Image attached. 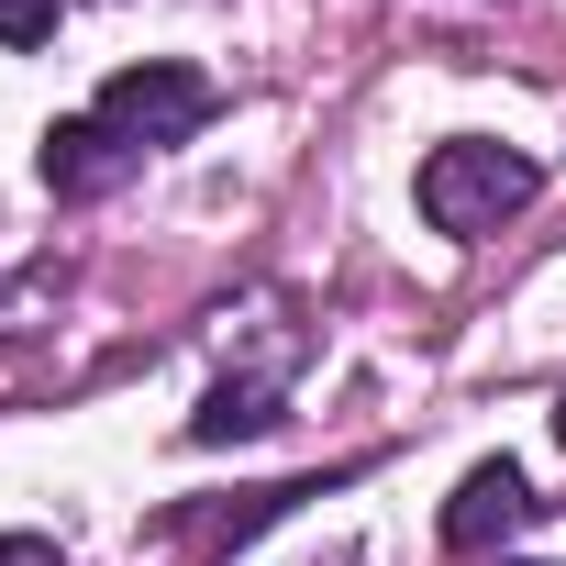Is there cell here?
<instances>
[{
  "label": "cell",
  "mask_w": 566,
  "mask_h": 566,
  "mask_svg": "<svg viewBox=\"0 0 566 566\" xmlns=\"http://www.w3.org/2000/svg\"><path fill=\"white\" fill-rule=\"evenodd\" d=\"M533 189H544V167L511 156V145H489V134H455V145L422 156V222L433 233H500Z\"/></svg>",
  "instance_id": "1"
},
{
  "label": "cell",
  "mask_w": 566,
  "mask_h": 566,
  "mask_svg": "<svg viewBox=\"0 0 566 566\" xmlns=\"http://www.w3.org/2000/svg\"><path fill=\"white\" fill-rule=\"evenodd\" d=\"M555 444H566V400H555Z\"/></svg>",
  "instance_id": "8"
},
{
  "label": "cell",
  "mask_w": 566,
  "mask_h": 566,
  "mask_svg": "<svg viewBox=\"0 0 566 566\" xmlns=\"http://www.w3.org/2000/svg\"><path fill=\"white\" fill-rule=\"evenodd\" d=\"M277 422V378H222L200 411H189V444H244V433H266Z\"/></svg>",
  "instance_id": "5"
},
{
  "label": "cell",
  "mask_w": 566,
  "mask_h": 566,
  "mask_svg": "<svg viewBox=\"0 0 566 566\" xmlns=\"http://www.w3.org/2000/svg\"><path fill=\"white\" fill-rule=\"evenodd\" d=\"M134 156H167V145H189L211 112H222V90L200 78V67H178V56H145V67H123V78H101V101H90Z\"/></svg>",
  "instance_id": "2"
},
{
  "label": "cell",
  "mask_w": 566,
  "mask_h": 566,
  "mask_svg": "<svg viewBox=\"0 0 566 566\" xmlns=\"http://www.w3.org/2000/svg\"><path fill=\"white\" fill-rule=\"evenodd\" d=\"M134 167H145V156H134L101 112H78V123L45 134V189H56V200H101V189H123Z\"/></svg>",
  "instance_id": "4"
},
{
  "label": "cell",
  "mask_w": 566,
  "mask_h": 566,
  "mask_svg": "<svg viewBox=\"0 0 566 566\" xmlns=\"http://www.w3.org/2000/svg\"><path fill=\"white\" fill-rule=\"evenodd\" d=\"M522 566H533V555H522Z\"/></svg>",
  "instance_id": "9"
},
{
  "label": "cell",
  "mask_w": 566,
  "mask_h": 566,
  "mask_svg": "<svg viewBox=\"0 0 566 566\" xmlns=\"http://www.w3.org/2000/svg\"><path fill=\"white\" fill-rule=\"evenodd\" d=\"M0 566H67V555H56L45 533H0Z\"/></svg>",
  "instance_id": "7"
},
{
  "label": "cell",
  "mask_w": 566,
  "mask_h": 566,
  "mask_svg": "<svg viewBox=\"0 0 566 566\" xmlns=\"http://www.w3.org/2000/svg\"><path fill=\"white\" fill-rule=\"evenodd\" d=\"M56 34V0H0V45H45Z\"/></svg>",
  "instance_id": "6"
},
{
  "label": "cell",
  "mask_w": 566,
  "mask_h": 566,
  "mask_svg": "<svg viewBox=\"0 0 566 566\" xmlns=\"http://www.w3.org/2000/svg\"><path fill=\"white\" fill-rule=\"evenodd\" d=\"M533 522V478L511 467V455H489V467H467L455 478V500H444V544L455 555H489L500 533H522Z\"/></svg>",
  "instance_id": "3"
}]
</instances>
